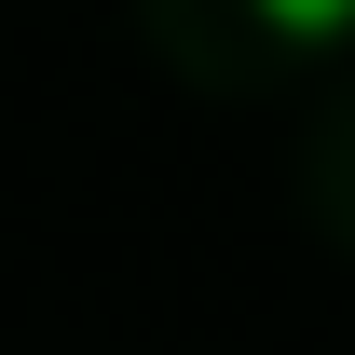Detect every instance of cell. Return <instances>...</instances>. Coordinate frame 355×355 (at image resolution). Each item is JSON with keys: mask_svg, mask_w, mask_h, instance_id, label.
Segmentation results:
<instances>
[{"mask_svg": "<svg viewBox=\"0 0 355 355\" xmlns=\"http://www.w3.org/2000/svg\"><path fill=\"white\" fill-rule=\"evenodd\" d=\"M260 28H287V42H342L355 0H260Z\"/></svg>", "mask_w": 355, "mask_h": 355, "instance_id": "cell-1", "label": "cell"}]
</instances>
